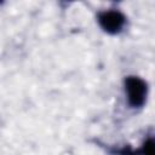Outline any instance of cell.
Listing matches in <instances>:
<instances>
[{
  "instance_id": "3",
  "label": "cell",
  "mask_w": 155,
  "mask_h": 155,
  "mask_svg": "<svg viewBox=\"0 0 155 155\" xmlns=\"http://www.w3.org/2000/svg\"><path fill=\"white\" fill-rule=\"evenodd\" d=\"M138 150H139L140 155H154V138L148 137L142 143V147Z\"/></svg>"
},
{
  "instance_id": "1",
  "label": "cell",
  "mask_w": 155,
  "mask_h": 155,
  "mask_svg": "<svg viewBox=\"0 0 155 155\" xmlns=\"http://www.w3.org/2000/svg\"><path fill=\"white\" fill-rule=\"evenodd\" d=\"M122 90L126 104L132 110H140L145 107L149 97V84L138 75H127L122 80Z\"/></svg>"
},
{
  "instance_id": "2",
  "label": "cell",
  "mask_w": 155,
  "mask_h": 155,
  "mask_svg": "<svg viewBox=\"0 0 155 155\" xmlns=\"http://www.w3.org/2000/svg\"><path fill=\"white\" fill-rule=\"evenodd\" d=\"M98 27L108 35L116 36L125 31L127 27V16L119 8L101 10L96 15Z\"/></svg>"
}]
</instances>
